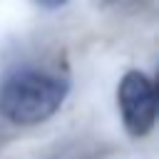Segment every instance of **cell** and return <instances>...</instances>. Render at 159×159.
<instances>
[{"instance_id": "3957f363", "label": "cell", "mask_w": 159, "mask_h": 159, "mask_svg": "<svg viewBox=\"0 0 159 159\" xmlns=\"http://www.w3.org/2000/svg\"><path fill=\"white\" fill-rule=\"evenodd\" d=\"M35 5H40V7H45V10H57V7H65L70 0H32Z\"/></svg>"}, {"instance_id": "6da1fadb", "label": "cell", "mask_w": 159, "mask_h": 159, "mask_svg": "<svg viewBox=\"0 0 159 159\" xmlns=\"http://www.w3.org/2000/svg\"><path fill=\"white\" fill-rule=\"evenodd\" d=\"M67 92L70 82L65 77L40 70H20L0 84V117L22 127L40 124L62 107Z\"/></svg>"}, {"instance_id": "7a4b0ae2", "label": "cell", "mask_w": 159, "mask_h": 159, "mask_svg": "<svg viewBox=\"0 0 159 159\" xmlns=\"http://www.w3.org/2000/svg\"><path fill=\"white\" fill-rule=\"evenodd\" d=\"M117 104L122 112L124 129L132 137L142 139L152 132L157 119V92H154V82L144 72L132 70L119 80Z\"/></svg>"}]
</instances>
